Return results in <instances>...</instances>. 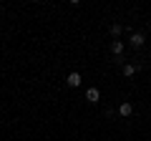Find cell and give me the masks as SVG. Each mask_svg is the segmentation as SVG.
Instances as JSON below:
<instances>
[{
	"mask_svg": "<svg viewBox=\"0 0 151 141\" xmlns=\"http://www.w3.org/2000/svg\"><path fill=\"white\" fill-rule=\"evenodd\" d=\"M119 114L124 116V119H129V116L134 114V103H131V101H124V103L119 106Z\"/></svg>",
	"mask_w": 151,
	"mask_h": 141,
	"instance_id": "277c9868",
	"label": "cell"
},
{
	"mask_svg": "<svg viewBox=\"0 0 151 141\" xmlns=\"http://www.w3.org/2000/svg\"><path fill=\"white\" fill-rule=\"evenodd\" d=\"M121 70H124L126 78H131V76H136V73H139V65H136V63H124V68H121Z\"/></svg>",
	"mask_w": 151,
	"mask_h": 141,
	"instance_id": "8992f818",
	"label": "cell"
},
{
	"mask_svg": "<svg viewBox=\"0 0 151 141\" xmlns=\"http://www.w3.org/2000/svg\"><path fill=\"white\" fill-rule=\"evenodd\" d=\"M86 101L88 103H98L101 101V91H98V88H88L86 91Z\"/></svg>",
	"mask_w": 151,
	"mask_h": 141,
	"instance_id": "5b68a950",
	"label": "cell"
},
{
	"mask_svg": "<svg viewBox=\"0 0 151 141\" xmlns=\"http://www.w3.org/2000/svg\"><path fill=\"white\" fill-rule=\"evenodd\" d=\"M65 83H68V88H78V86L83 83V78H81V73H78V70H73V73H68Z\"/></svg>",
	"mask_w": 151,
	"mask_h": 141,
	"instance_id": "7a4b0ae2",
	"label": "cell"
},
{
	"mask_svg": "<svg viewBox=\"0 0 151 141\" xmlns=\"http://www.w3.org/2000/svg\"><path fill=\"white\" fill-rule=\"evenodd\" d=\"M149 63H151V60H149Z\"/></svg>",
	"mask_w": 151,
	"mask_h": 141,
	"instance_id": "ba28073f",
	"label": "cell"
},
{
	"mask_svg": "<svg viewBox=\"0 0 151 141\" xmlns=\"http://www.w3.org/2000/svg\"><path fill=\"white\" fill-rule=\"evenodd\" d=\"M144 43H146L144 33H131V35H129V45H131V48H141Z\"/></svg>",
	"mask_w": 151,
	"mask_h": 141,
	"instance_id": "6da1fadb",
	"label": "cell"
},
{
	"mask_svg": "<svg viewBox=\"0 0 151 141\" xmlns=\"http://www.w3.org/2000/svg\"><path fill=\"white\" fill-rule=\"evenodd\" d=\"M111 53H113V58L116 60H121V53H124V40H111Z\"/></svg>",
	"mask_w": 151,
	"mask_h": 141,
	"instance_id": "3957f363",
	"label": "cell"
},
{
	"mask_svg": "<svg viewBox=\"0 0 151 141\" xmlns=\"http://www.w3.org/2000/svg\"><path fill=\"white\" fill-rule=\"evenodd\" d=\"M121 33H124V25H121V23H113V25H111V35H113V40H119V38H121Z\"/></svg>",
	"mask_w": 151,
	"mask_h": 141,
	"instance_id": "52a82bcc",
	"label": "cell"
}]
</instances>
